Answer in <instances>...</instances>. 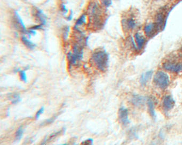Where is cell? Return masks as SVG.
<instances>
[{"label": "cell", "mask_w": 182, "mask_h": 145, "mask_svg": "<svg viewBox=\"0 0 182 145\" xmlns=\"http://www.w3.org/2000/svg\"><path fill=\"white\" fill-rule=\"evenodd\" d=\"M11 101V103L12 104H17V103H19V102L21 101V98H20V96L17 94H15L12 95L11 98H10Z\"/></svg>", "instance_id": "19"}, {"label": "cell", "mask_w": 182, "mask_h": 145, "mask_svg": "<svg viewBox=\"0 0 182 145\" xmlns=\"http://www.w3.org/2000/svg\"><path fill=\"white\" fill-rule=\"evenodd\" d=\"M13 23L15 26L17 28V29L27 35V30L24 24L22 22V18L17 12H15L13 16Z\"/></svg>", "instance_id": "5"}, {"label": "cell", "mask_w": 182, "mask_h": 145, "mask_svg": "<svg viewBox=\"0 0 182 145\" xmlns=\"http://www.w3.org/2000/svg\"><path fill=\"white\" fill-rule=\"evenodd\" d=\"M60 8H61V11L63 12V14H66L68 13V9H67V8L66 7V5H65V4H63V3L61 4Z\"/></svg>", "instance_id": "26"}, {"label": "cell", "mask_w": 182, "mask_h": 145, "mask_svg": "<svg viewBox=\"0 0 182 145\" xmlns=\"http://www.w3.org/2000/svg\"><path fill=\"white\" fill-rule=\"evenodd\" d=\"M153 81L161 89H165L169 85L170 79L167 74L165 72L159 71L154 75Z\"/></svg>", "instance_id": "3"}, {"label": "cell", "mask_w": 182, "mask_h": 145, "mask_svg": "<svg viewBox=\"0 0 182 145\" xmlns=\"http://www.w3.org/2000/svg\"><path fill=\"white\" fill-rule=\"evenodd\" d=\"M44 111V107H42L39 110L37 111L36 115H35V118H36V119H39L41 115L43 113Z\"/></svg>", "instance_id": "23"}, {"label": "cell", "mask_w": 182, "mask_h": 145, "mask_svg": "<svg viewBox=\"0 0 182 145\" xmlns=\"http://www.w3.org/2000/svg\"><path fill=\"white\" fill-rule=\"evenodd\" d=\"M102 10L97 3H92L88 9V14L93 27L99 29L102 25Z\"/></svg>", "instance_id": "2"}, {"label": "cell", "mask_w": 182, "mask_h": 145, "mask_svg": "<svg viewBox=\"0 0 182 145\" xmlns=\"http://www.w3.org/2000/svg\"><path fill=\"white\" fill-rule=\"evenodd\" d=\"M165 22V16L163 13L158 14L156 17V22L155 24L157 25L159 30H160L163 25L164 24Z\"/></svg>", "instance_id": "16"}, {"label": "cell", "mask_w": 182, "mask_h": 145, "mask_svg": "<svg viewBox=\"0 0 182 145\" xmlns=\"http://www.w3.org/2000/svg\"><path fill=\"white\" fill-rule=\"evenodd\" d=\"M147 103L148 105V111L150 113L151 116L153 119L156 118V113L155 111V107H154V103L152 98H148L147 100Z\"/></svg>", "instance_id": "15"}, {"label": "cell", "mask_w": 182, "mask_h": 145, "mask_svg": "<svg viewBox=\"0 0 182 145\" xmlns=\"http://www.w3.org/2000/svg\"><path fill=\"white\" fill-rule=\"evenodd\" d=\"M19 75L20 78L21 79V80L24 82L27 81V76H26V74L25 70H20L19 72Z\"/></svg>", "instance_id": "21"}, {"label": "cell", "mask_w": 182, "mask_h": 145, "mask_svg": "<svg viewBox=\"0 0 182 145\" xmlns=\"http://www.w3.org/2000/svg\"><path fill=\"white\" fill-rule=\"evenodd\" d=\"M22 41L23 44H24L27 48L29 49H33L35 48V44H34V43L32 42L31 41H30L29 39H28L26 37L22 36Z\"/></svg>", "instance_id": "18"}, {"label": "cell", "mask_w": 182, "mask_h": 145, "mask_svg": "<svg viewBox=\"0 0 182 145\" xmlns=\"http://www.w3.org/2000/svg\"><path fill=\"white\" fill-rule=\"evenodd\" d=\"M73 55L77 60L78 62L81 61L83 59V49L82 44L79 43L75 44L73 47Z\"/></svg>", "instance_id": "6"}, {"label": "cell", "mask_w": 182, "mask_h": 145, "mask_svg": "<svg viewBox=\"0 0 182 145\" xmlns=\"http://www.w3.org/2000/svg\"><path fill=\"white\" fill-rule=\"evenodd\" d=\"M119 117L121 123L124 125H127L130 123L129 120L128 111L124 107H121L119 109Z\"/></svg>", "instance_id": "7"}, {"label": "cell", "mask_w": 182, "mask_h": 145, "mask_svg": "<svg viewBox=\"0 0 182 145\" xmlns=\"http://www.w3.org/2000/svg\"><path fill=\"white\" fill-rule=\"evenodd\" d=\"M144 31L146 36L151 37L155 35V33L157 31L159 30L155 23H150L146 25L144 27Z\"/></svg>", "instance_id": "9"}, {"label": "cell", "mask_w": 182, "mask_h": 145, "mask_svg": "<svg viewBox=\"0 0 182 145\" xmlns=\"http://www.w3.org/2000/svg\"><path fill=\"white\" fill-rule=\"evenodd\" d=\"M164 69L169 71L180 73L182 72V63L172 62H166L163 64Z\"/></svg>", "instance_id": "4"}, {"label": "cell", "mask_w": 182, "mask_h": 145, "mask_svg": "<svg viewBox=\"0 0 182 145\" xmlns=\"http://www.w3.org/2000/svg\"><path fill=\"white\" fill-rule=\"evenodd\" d=\"M44 25L42 24L37 25H35L32 27H30L29 29L30 30H34V31H37V30H41L43 29V26Z\"/></svg>", "instance_id": "25"}, {"label": "cell", "mask_w": 182, "mask_h": 145, "mask_svg": "<svg viewBox=\"0 0 182 145\" xmlns=\"http://www.w3.org/2000/svg\"><path fill=\"white\" fill-rule=\"evenodd\" d=\"M163 107L166 111L170 110L175 106V101L170 95L166 96L163 100Z\"/></svg>", "instance_id": "8"}, {"label": "cell", "mask_w": 182, "mask_h": 145, "mask_svg": "<svg viewBox=\"0 0 182 145\" xmlns=\"http://www.w3.org/2000/svg\"><path fill=\"white\" fill-rule=\"evenodd\" d=\"M67 145V144H63V145Z\"/></svg>", "instance_id": "28"}, {"label": "cell", "mask_w": 182, "mask_h": 145, "mask_svg": "<svg viewBox=\"0 0 182 145\" xmlns=\"http://www.w3.org/2000/svg\"><path fill=\"white\" fill-rule=\"evenodd\" d=\"M146 101L147 100L145 98L139 95H134L131 100L132 103L137 107L143 106L144 103H145Z\"/></svg>", "instance_id": "12"}, {"label": "cell", "mask_w": 182, "mask_h": 145, "mask_svg": "<svg viewBox=\"0 0 182 145\" xmlns=\"http://www.w3.org/2000/svg\"><path fill=\"white\" fill-rule=\"evenodd\" d=\"M101 2L105 7H109L112 5V0H101Z\"/></svg>", "instance_id": "22"}, {"label": "cell", "mask_w": 182, "mask_h": 145, "mask_svg": "<svg viewBox=\"0 0 182 145\" xmlns=\"http://www.w3.org/2000/svg\"><path fill=\"white\" fill-rule=\"evenodd\" d=\"M93 145V140L91 138L88 139L87 140L83 141L81 145Z\"/></svg>", "instance_id": "24"}, {"label": "cell", "mask_w": 182, "mask_h": 145, "mask_svg": "<svg viewBox=\"0 0 182 145\" xmlns=\"http://www.w3.org/2000/svg\"><path fill=\"white\" fill-rule=\"evenodd\" d=\"M86 15L85 14H83L82 16H81L80 17L78 18V20L76 21L75 26H74V29L75 30H79V27H80L83 25L85 24L86 23Z\"/></svg>", "instance_id": "17"}, {"label": "cell", "mask_w": 182, "mask_h": 145, "mask_svg": "<svg viewBox=\"0 0 182 145\" xmlns=\"http://www.w3.org/2000/svg\"><path fill=\"white\" fill-rule=\"evenodd\" d=\"M24 133V130L22 127L19 128L15 133V138L16 140H20L22 139Z\"/></svg>", "instance_id": "20"}, {"label": "cell", "mask_w": 182, "mask_h": 145, "mask_svg": "<svg viewBox=\"0 0 182 145\" xmlns=\"http://www.w3.org/2000/svg\"><path fill=\"white\" fill-rule=\"evenodd\" d=\"M34 15V18L35 20L38 22L40 23V24L45 25L46 24V16L42 12L41 10L39 9H34V11L33 12Z\"/></svg>", "instance_id": "10"}, {"label": "cell", "mask_w": 182, "mask_h": 145, "mask_svg": "<svg viewBox=\"0 0 182 145\" xmlns=\"http://www.w3.org/2000/svg\"><path fill=\"white\" fill-rule=\"evenodd\" d=\"M68 32H69V28L68 27H65L64 30L63 35L64 38H65L66 39L68 36Z\"/></svg>", "instance_id": "27"}, {"label": "cell", "mask_w": 182, "mask_h": 145, "mask_svg": "<svg viewBox=\"0 0 182 145\" xmlns=\"http://www.w3.org/2000/svg\"><path fill=\"white\" fill-rule=\"evenodd\" d=\"M95 67L102 71H104L109 65V57L106 51L103 49H98L94 52L91 57Z\"/></svg>", "instance_id": "1"}, {"label": "cell", "mask_w": 182, "mask_h": 145, "mask_svg": "<svg viewBox=\"0 0 182 145\" xmlns=\"http://www.w3.org/2000/svg\"><path fill=\"white\" fill-rule=\"evenodd\" d=\"M153 75V71H149L146 72L144 74H142V76L140 78V83L142 85H145L147 84L151 78H152V76Z\"/></svg>", "instance_id": "14"}, {"label": "cell", "mask_w": 182, "mask_h": 145, "mask_svg": "<svg viewBox=\"0 0 182 145\" xmlns=\"http://www.w3.org/2000/svg\"><path fill=\"white\" fill-rule=\"evenodd\" d=\"M123 26L126 27L128 30H133L136 26V22L133 18H129L128 19L122 20Z\"/></svg>", "instance_id": "13"}, {"label": "cell", "mask_w": 182, "mask_h": 145, "mask_svg": "<svg viewBox=\"0 0 182 145\" xmlns=\"http://www.w3.org/2000/svg\"><path fill=\"white\" fill-rule=\"evenodd\" d=\"M135 40L136 42L137 50H140L143 48L145 44V38L139 33H136L135 35Z\"/></svg>", "instance_id": "11"}]
</instances>
